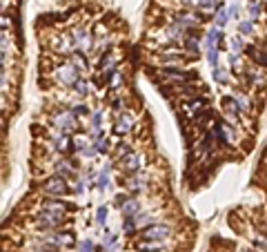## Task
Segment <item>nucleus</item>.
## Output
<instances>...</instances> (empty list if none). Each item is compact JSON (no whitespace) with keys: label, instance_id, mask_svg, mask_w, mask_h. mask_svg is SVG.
Masks as SVG:
<instances>
[{"label":"nucleus","instance_id":"f257e3e1","mask_svg":"<svg viewBox=\"0 0 267 252\" xmlns=\"http://www.w3.org/2000/svg\"><path fill=\"white\" fill-rule=\"evenodd\" d=\"M52 127L58 132V134H71V132L78 130V116L73 114L71 110H63V112H58L56 116H53V121H52Z\"/></svg>","mask_w":267,"mask_h":252},{"label":"nucleus","instance_id":"f03ea898","mask_svg":"<svg viewBox=\"0 0 267 252\" xmlns=\"http://www.w3.org/2000/svg\"><path fill=\"white\" fill-rule=\"evenodd\" d=\"M40 190L45 194H52V196H63V194H69V185H67V179L60 176V174H53L49 179H45L40 183Z\"/></svg>","mask_w":267,"mask_h":252},{"label":"nucleus","instance_id":"7ed1b4c3","mask_svg":"<svg viewBox=\"0 0 267 252\" xmlns=\"http://www.w3.org/2000/svg\"><path fill=\"white\" fill-rule=\"evenodd\" d=\"M53 76H56V80L63 85V87H73V83L80 78V69L73 67L71 63H65L63 67L56 69V74H53Z\"/></svg>","mask_w":267,"mask_h":252},{"label":"nucleus","instance_id":"20e7f679","mask_svg":"<svg viewBox=\"0 0 267 252\" xmlns=\"http://www.w3.org/2000/svg\"><path fill=\"white\" fill-rule=\"evenodd\" d=\"M142 239H149V241H165L167 236H172V226L167 223H152V226L142 228Z\"/></svg>","mask_w":267,"mask_h":252},{"label":"nucleus","instance_id":"39448f33","mask_svg":"<svg viewBox=\"0 0 267 252\" xmlns=\"http://www.w3.org/2000/svg\"><path fill=\"white\" fill-rule=\"evenodd\" d=\"M220 105H223V112H225L227 121H230V123H238V116H241V105H238L236 96H223Z\"/></svg>","mask_w":267,"mask_h":252},{"label":"nucleus","instance_id":"423d86ee","mask_svg":"<svg viewBox=\"0 0 267 252\" xmlns=\"http://www.w3.org/2000/svg\"><path fill=\"white\" fill-rule=\"evenodd\" d=\"M134 130V116L129 112H121L114 121V134H127Z\"/></svg>","mask_w":267,"mask_h":252},{"label":"nucleus","instance_id":"0eeeda50","mask_svg":"<svg viewBox=\"0 0 267 252\" xmlns=\"http://www.w3.org/2000/svg\"><path fill=\"white\" fill-rule=\"evenodd\" d=\"M214 134H216V141H218L220 145H230V143L234 141V132H231L230 123H216Z\"/></svg>","mask_w":267,"mask_h":252},{"label":"nucleus","instance_id":"6e6552de","mask_svg":"<svg viewBox=\"0 0 267 252\" xmlns=\"http://www.w3.org/2000/svg\"><path fill=\"white\" fill-rule=\"evenodd\" d=\"M40 208L42 210H47V212H56V214H65V212L76 210V205L67 203V201H42Z\"/></svg>","mask_w":267,"mask_h":252},{"label":"nucleus","instance_id":"1a4fd4ad","mask_svg":"<svg viewBox=\"0 0 267 252\" xmlns=\"http://www.w3.org/2000/svg\"><path fill=\"white\" fill-rule=\"evenodd\" d=\"M53 241H56V246L63 250V248L76 246V236H73L71 230H53Z\"/></svg>","mask_w":267,"mask_h":252},{"label":"nucleus","instance_id":"9d476101","mask_svg":"<svg viewBox=\"0 0 267 252\" xmlns=\"http://www.w3.org/2000/svg\"><path fill=\"white\" fill-rule=\"evenodd\" d=\"M165 246H167V241H149V239H138L134 243L138 252H160L165 250Z\"/></svg>","mask_w":267,"mask_h":252},{"label":"nucleus","instance_id":"9b49d317","mask_svg":"<svg viewBox=\"0 0 267 252\" xmlns=\"http://www.w3.org/2000/svg\"><path fill=\"white\" fill-rule=\"evenodd\" d=\"M121 163V168L125 170L127 174H136L138 170H141V156H138V154H127L125 158H123V161H118Z\"/></svg>","mask_w":267,"mask_h":252},{"label":"nucleus","instance_id":"f8f14e48","mask_svg":"<svg viewBox=\"0 0 267 252\" xmlns=\"http://www.w3.org/2000/svg\"><path fill=\"white\" fill-rule=\"evenodd\" d=\"M198 40H200V38H198V34H196L194 29L187 32V36H185V52L192 54L194 58L198 56V52H200V49H198Z\"/></svg>","mask_w":267,"mask_h":252},{"label":"nucleus","instance_id":"ddd939ff","mask_svg":"<svg viewBox=\"0 0 267 252\" xmlns=\"http://www.w3.org/2000/svg\"><path fill=\"white\" fill-rule=\"evenodd\" d=\"M205 105H207V100H205L203 96H196V98H192V100H185L183 110L189 112V114H200V112L205 110Z\"/></svg>","mask_w":267,"mask_h":252},{"label":"nucleus","instance_id":"4468645a","mask_svg":"<svg viewBox=\"0 0 267 252\" xmlns=\"http://www.w3.org/2000/svg\"><path fill=\"white\" fill-rule=\"evenodd\" d=\"M121 183L129 190L131 194H134V192H141V190L145 188V179H142V176H138V174H131L129 179H123Z\"/></svg>","mask_w":267,"mask_h":252},{"label":"nucleus","instance_id":"2eb2a0df","mask_svg":"<svg viewBox=\"0 0 267 252\" xmlns=\"http://www.w3.org/2000/svg\"><path fill=\"white\" fill-rule=\"evenodd\" d=\"M107 185H109V165H103V168H100V172L96 174V188L103 192Z\"/></svg>","mask_w":267,"mask_h":252},{"label":"nucleus","instance_id":"dca6fc26","mask_svg":"<svg viewBox=\"0 0 267 252\" xmlns=\"http://www.w3.org/2000/svg\"><path fill=\"white\" fill-rule=\"evenodd\" d=\"M121 212H123V216H136V214H141V203L136 199H129L121 208Z\"/></svg>","mask_w":267,"mask_h":252},{"label":"nucleus","instance_id":"f3484780","mask_svg":"<svg viewBox=\"0 0 267 252\" xmlns=\"http://www.w3.org/2000/svg\"><path fill=\"white\" fill-rule=\"evenodd\" d=\"M245 80H247L249 85H254V87H261V85L265 83L263 74L256 72V69H247V72H245Z\"/></svg>","mask_w":267,"mask_h":252},{"label":"nucleus","instance_id":"a211bd4d","mask_svg":"<svg viewBox=\"0 0 267 252\" xmlns=\"http://www.w3.org/2000/svg\"><path fill=\"white\" fill-rule=\"evenodd\" d=\"M71 36H73V45H76V47H80V49H87V34H85V29H78V27H76V29H73L71 32Z\"/></svg>","mask_w":267,"mask_h":252},{"label":"nucleus","instance_id":"6ab92c4d","mask_svg":"<svg viewBox=\"0 0 267 252\" xmlns=\"http://www.w3.org/2000/svg\"><path fill=\"white\" fill-rule=\"evenodd\" d=\"M71 90H73V94L76 96H87L89 94V85H87V80L85 78H78L76 83H73Z\"/></svg>","mask_w":267,"mask_h":252},{"label":"nucleus","instance_id":"aec40b11","mask_svg":"<svg viewBox=\"0 0 267 252\" xmlns=\"http://www.w3.org/2000/svg\"><path fill=\"white\" fill-rule=\"evenodd\" d=\"M127 154H131L129 143H118V150L114 152V158H116V161H123V158H125Z\"/></svg>","mask_w":267,"mask_h":252},{"label":"nucleus","instance_id":"412c9836","mask_svg":"<svg viewBox=\"0 0 267 252\" xmlns=\"http://www.w3.org/2000/svg\"><path fill=\"white\" fill-rule=\"evenodd\" d=\"M136 216H125V221H123V230H125V234H134L136 232Z\"/></svg>","mask_w":267,"mask_h":252},{"label":"nucleus","instance_id":"4be33fe9","mask_svg":"<svg viewBox=\"0 0 267 252\" xmlns=\"http://www.w3.org/2000/svg\"><path fill=\"white\" fill-rule=\"evenodd\" d=\"M116 241H118V234H114V232H107L105 239H103V248L111 252V248L116 246Z\"/></svg>","mask_w":267,"mask_h":252},{"label":"nucleus","instance_id":"5701e85b","mask_svg":"<svg viewBox=\"0 0 267 252\" xmlns=\"http://www.w3.org/2000/svg\"><path fill=\"white\" fill-rule=\"evenodd\" d=\"M247 11H249V16H251V20H256V18H258V16H261V11H263L261 2H254V0H251L249 5H247Z\"/></svg>","mask_w":267,"mask_h":252},{"label":"nucleus","instance_id":"b1692460","mask_svg":"<svg viewBox=\"0 0 267 252\" xmlns=\"http://www.w3.org/2000/svg\"><path fill=\"white\" fill-rule=\"evenodd\" d=\"M227 20H230V11L225 9H220L218 14H216V27H225Z\"/></svg>","mask_w":267,"mask_h":252},{"label":"nucleus","instance_id":"393cba45","mask_svg":"<svg viewBox=\"0 0 267 252\" xmlns=\"http://www.w3.org/2000/svg\"><path fill=\"white\" fill-rule=\"evenodd\" d=\"M105 221H107V205H100L98 212H96V223H98V226H105Z\"/></svg>","mask_w":267,"mask_h":252},{"label":"nucleus","instance_id":"a878e982","mask_svg":"<svg viewBox=\"0 0 267 252\" xmlns=\"http://www.w3.org/2000/svg\"><path fill=\"white\" fill-rule=\"evenodd\" d=\"M251 29H254V27H251V20H241L238 22V34H243V36H249Z\"/></svg>","mask_w":267,"mask_h":252},{"label":"nucleus","instance_id":"bb28decb","mask_svg":"<svg viewBox=\"0 0 267 252\" xmlns=\"http://www.w3.org/2000/svg\"><path fill=\"white\" fill-rule=\"evenodd\" d=\"M207 63L214 69L218 67V49H210V52H207Z\"/></svg>","mask_w":267,"mask_h":252},{"label":"nucleus","instance_id":"cd10ccee","mask_svg":"<svg viewBox=\"0 0 267 252\" xmlns=\"http://www.w3.org/2000/svg\"><path fill=\"white\" fill-rule=\"evenodd\" d=\"M100 121H103V114H100L98 110H96V112H91V130H94V132H98Z\"/></svg>","mask_w":267,"mask_h":252},{"label":"nucleus","instance_id":"c85d7f7f","mask_svg":"<svg viewBox=\"0 0 267 252\" xmlns=\"http://www.w3.org/2000/svg\"><path fill=\"white\" fill-rule=\"evenodd\" d=\"M231 49H234V54H241L243 49H245V42H243V38H231Z\"/></svg>","mask_w":267,"mask_h":252},{"label":"nucleus","instance_id":"c756f323","mask_svg":"<svg viewBox=\"0 0 267 252\" xmlns=\"http://www.w3.org/2000/svg\"><path fill=\"white\" fill-rule=\"evenodd\" d=\"M71 112H73L76 116H87V114H89V107L85 105V103H80V105H73Z\"/></svg>","mask_w":267,"mask_h":252},{"label":"nucleus","instance_id":"7c9ffc66","mask_svg":"<svg viewBox=\"0 0 267 252\" xmlns=\"http://www.w3.org/2000/svg\"><path fill=\"white\" fill-rule=\"evenodd\" d=\"M78 252H94V243L89 241V239H83L78 243Z\"/></svg>","mask_w":267,"mask_h":252},{"label":"nucleus","instance_id":"2f4dec72","mask_svg":"<svg viewBox=\"0 0 267 252\" xmlns=\"http://www.w3.org/2000/svg\"><path fill=\"white\" fill-rule=\"evenodd\" d=\"M214 78H216V83H227V72H225V69L216 67L214 69Z\"/></svg>","mask_w":267,"mask_h":252},{"label":"nucleus","instance_id":"473e14b6","mask_svg":"<svg viewBox=\"0 0 267 252\" xmlns=\"http://www.w3.org/2000/svg\"><path fill=\"white\" fill-rule=\"evenodd\" d=\"M129 201V194H116V199H114V205L116 208H123V205Z\"/></svg>","mask_w":267,"mask_h":252},{"label":"nucleus","instance_id":"72a5a7b5","mask_svg":"<svg viewBox=\"0 0 267 252\" xmlns=\"http://www.w3.org/2000/svg\"><path fill=\"white\" fill-rule=\"evenodd\" d=\"M236 100H238V105H241V110H249V103H247V98H245V96H241V94H238V96H236Z\"/></svg>","mask_w":267,"mask_h":252},{"label":"nucleus","instance_id":"f704fd0d","mask_svg":"<svg viewBox=\"0 0 267 252\" xmlns=\"http://www.w3.org/2000/svg\"><path fill=\"white\" fill-rule=\"evenodd\" d=\"M238 14H241V9H238V5L230 7V16H231V18H238Z\"/></svg>","mask_w":267,"mask_h":252},{"label":"nucleus","instance_id":"c9c22d12","mask_svg":"<svg viewBox=\"0 0 267 252\" xmlns=\"http://www.w3.org/2000/svg\"><path fill=\"white\" fill-rule=\"evenodd\" d=\"M185 7H198V0H180Z\"/></svg>","mask_w":267,"mask_h":252}]
</instances>
